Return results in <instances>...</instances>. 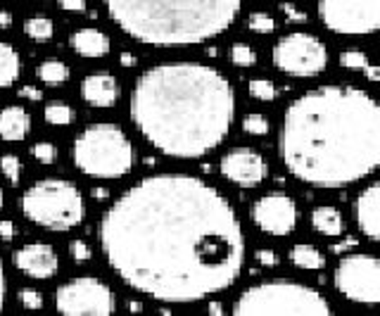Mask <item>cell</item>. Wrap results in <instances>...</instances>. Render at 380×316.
<instances>
[{
    "label": "cell",
    "instance_id": "6da1fadb",
    "mask_svg": "<svg viewBox=\"0 0 380 316\" xmlns=\"http://www.w3.org/2000/svg\"><path fill=\"white\" fill-rule=\"evenodd\" d=\"M98 233L110 269L164 304L202 302L243 274L245 238L236 209L200 176H145L110 204Z\"/></svg>",
    "mask_w": 380,
    "mask_h": 316
},
{
    "label": "cell",
    "instance_id": "7a4b0ae2",
    "mask_svg": "<svg viewBox=\"0 0 380 316\" xmlns=\"http://www.w3.org/2000/svg\"><path fill=\"white\" fill-rule=\"evenodd\" d=\"M278 157L306 186L345 188L380 166V107L356 86H321L288 105Z\"/></svg>",
    "mask_w": 380,
    "mask_h": 316
},
{
    "label": "cell",
    "instance_id": "3957f363",
    "mask_svg": "<svg viewBox=\"0 0 380 316\" xmlns=\"http://www.w3.org/2000/svg\"><path fill=\"white\" fill-rule=\"evenodd\" d=\"M131 119L162 155L198 159L226 141L236 119V91L216 67L164 62L138 76Z\"/></svg>",
    "mask_w": 380,
    "mask_h": 316
},
{
    "label": "cell",
    "instance_id": "277c9868",
    "mask_svg": "<svg viewBox=\"0 0 380 316\" xmlns=\"http://www.w3.org/2000/svg\"><path fill=\"white\" fill-rule=\"evenodd\" d=\"M110 19L145 46L181 48L221 36L243 0H103Z\"/></svg>",
    "mask_w": 380,
    "mask_h": 316
},
{
    "label": "cell",
    "instance_id": "5b68a950",
    "mask_svg": "<svg viewBox=\"0 0 380 316\" xmlns=\"http://www.w3.org/2000/svg\"><path fill=\"white\" fill-rule=\"evenodd\" d=\"M74 166L93 179H121L133 169L136 150L119 124L100 121L86 126L71 146Z\"/></svg>",
    "mask_w": 380,
    "mask_h": 316
},
{
    "label": "cell",
    "instance_id": "8992f818",
    "mask_svg": "<svg viewBox=\"0 0 380 316\" xmlns=\"http://www.w3.org/2000/svg\"><path fill=\"white\" fill-rule=\"evenodd\" d=\"M236 316H328L331 304L314 288L295 281H266L252 286L233 304Z\"/></svg>",
    "mask_w": 380,
    "mask_h": 316
},
{
    "label": "cell",
    "instance_id": "52a82bcc",
    "mask_svg": "<svg viewBox=\"0 0 380 316\" xmlns=\"http://www.w3.org/2000/svg\"><path fill=\"white\" fill-rule=\"evenodd\" d=\"M21 214L48 231H71L83 224L86 202L74 183L50 176L21 195Z\"/></svg>",
    "mask_w": 380,
    "mask_h": 316
},
{
    "label": "cell",
    "instance_id": "ba28073f",
    "mask_svg": "<svg viewBox=\"0 0 380 316\" xmlns=\"http://www.w3.org/2000/svg\"><path fill=\"white\" fill-rule=\"evenodd\" d=\"M273 67L288 76L297 79H311L326 71L328 67V48L314 33L293 31L278 38L271 53Z\"/></svg>",
    "mask_w": 380,
    "mask_h": 316
},
{
    "label": "cell",
    "instance_id": "9c48e42d",
    "mask_svg": "<svg viewBox=\"0 0 380 316\" xmlns=\"http://www.w3.org/2000/svg\"><path fill=\"white\" fill-rule=\"evenodd\" d=\"M55 307L64 316H110L116 302L110 286L93 276H79L55 290Z\"/></svg>",
    "mask_w": 380,
    "mask_h": 316
},
{
    "label": "cell",
    "instance_id": "30bf717a",
    "mask_svg": "<svg viewBox=\"0 0 380 316\" xmlns=\"http://www.w3.org/2000/svg\"><path fill=\"white\" fill-rule=\"evenodd\" d=\"M323 26L343 36H368L380 26V0H318Z\"/></svg>",
    "mask_w": 380,
    "mask_h": 316
},
{
    "label": "cell",
    "instance_id": "8fae6325",
    "mask_svg": "<svg viewBox=\"0 0 380 316\" xmlns=\"http://www.w3.org/2000/svg\"><path fill=\"white\" fill-rule=\"evenodd\" d=\"M333 283L340 295L352 302L378 304L380 302V262L373 254H347L335 266Z\"/></svg>",
    "mask_w": 380,
    "mask_h": 316
},
{
    "label": "cell",
    "instance_id": "7c38bea8",
    "mask_svg": "<svg viewBox=\"0 0 380 316\" xmlns=\"http://www.w3.org/2000/svg\"><path fill=\"white\" fill-rule=\"evenodd\" d=\"M254 226L266 236H288L297 226V204L283 191H271L250 209Z\"/></svg>",
    "mask_w": 380,
    "mask_h": 316
},
{
    "label": "cell",
    "instance_id": "4fadbf2b",
    "mask_svg": "<svg viewBox=\"0 0 380 316\" xmlns=\"http://www.w3.org/2000/svg\"><path fill=\"white\" fill-rule=\"evenodd\" d=\"M219 171L223 179L236 183L238 188H257L269 174V164L252 148H233L221 157Z\"/></svg>",
    "mask_w": 380,
    "mask_h": 316
},
{
    "label": "cell",
    "instance_id": "5bb4252c",
    "mask_svg": "<svg viewBox=\"0 0 380 316\" xmlns=\"http://www.w3.org/2000/svg\"><path fill=\"white\" fill-rule=\"evenodd\" d=\"M12 264L21 271V274H26L29 279H38V281L53 279L60 269L58 254H55L53 245H48V243H29V245L15 249Z\"/></svg>",
    "mask_w": 380,
    "mask_h": 316
},
{
    "label": "cell",
    "instance_id": "9a60e30c",
    "mask_svg": "<svg viewBox=\"0 0 380 316\" xmlns=\"http://www.w3.org/2000/svg\"><path fill=\"white\" fill-rule=\"evenodd\" d=\"M356 226L371 243L380 240V186L376 181L359 193L354 202Z\"/></svg>",
    "mask_w": 380,
    "mask_h": 316
},
{
    "label": "cell",
    "instance_id": "2e32d148",
    "mask_svg": "<svg viewBox=\"0 0 380 316\" xmlns=\"http://www.w3.org/2000/svg\"><path fill=\"white\" fill-rule=\"evenodd\" d=\"M81 98L86 100L91 107L107 109L119 103L121 86L119 81H116V76L100 71V74H91L81 81Z\"/></svg>",
    "mask_w": 380,
    "mask_h": 316
},
{
    "label": "cell",
    "instance_id": "e0dca14e",
    "mask_svg": "<svg viewBox=\"0 0 380 316\" xmlns=\"http://www.w3.org/2000/svg\"><path fill=\"white\" fill-rule=\"evenodd\" d=\"M69 46L79 58L98 60L110 53V36L105 31L95 29V26H83L69 36Z\"/></svg>",
    "mask_w": 380,
    "mask_h": 316
},
{
    "label": "cell",
    "instance_id": "ac0fdd59",
    "mask_svg": "<svg viewBox=\"0 0 380 316\" xmlns=\"http://www.w3.org/2000/svg\"><path fill=\"white\" fill-rule=\"evenodd\" d=\"M31 131V114L21 105H10L0 109V138L8 143L24 141Z\"/></svg>",
    "mask_w": 380,
    "mask_h": 316
},
{
    "label": "cell",
    "instance_id": "d6986e66",
    "mask_svg": "<svg viewBox=\"0 0 380 316\" xmlns=\"http://www.w3.org/2000/svg\"><path fill=\"white\" fill-rule=\"evenodd\" d=\"M311 226L321 236H343L345 219L340 209H335L333 204H321L311 212Z\"/></svg>",
    "mask_w": 380,
    "mask_h": 316
},
{
    "label": "cell",
    "instance_id": "ffe728a7",
    "mask_svg": "<svg viewBox=\"0 0 380 316\" xmlns=\"http://www.w3.org/2000/svg\"><path fill=\"white\" fill-rule=\"evenodd\" d=\"M290 262H293L297 269H306V271H321L326 269V257L323 252L309 243H300V245L290 247Z\"/></svg>",
    "mask_w": 380,
    "mask_h": 316
},
{
    "label": "cell",
    "instance_id": "44dd1931",
    "mask_svg": "<svg viewBox=\"0 0 380 316\" xmlns=\"http://www.w3.org/2000/svg\"><path fill=\"white\" fill-rule=\"evenodd\" d=\"M21 74L19 53L10 43L0 41V88H10Z\"/></svg>",
    "mask_w": 380,
    "mask_h": 316
},
{
    "label": "cell",
    "instance_id": "7402d4cb",
    "mask_svg": "<svg viewBox=\"0 0 380 316\" xmlns=\"http://www.w3.org/2000/svg\"><path fill=\"white\" fill-rule=\"evenodd\" d=\"M38 79L48 86H62L69 79V67H67L62 60H46V62L38 64L36 69Z\"/></svg>",
    "mask_w": 380,
    "mask_h": 316
},
{
    "label": "cell",
    "instance_id": "603a6c76",
    "mask_svg": "<svg viewBox=\"0 0 380 316\" xmlns=\"http://www.w3.org/2000/svg\"><path fill=\"white\" fill-rule=\"evenodd\" d=\"M43 116H46L50 126H69L71 119H74V109H71L64 100H53V103L46 105Z\"/></svg>",
    "mask_w": 380,
    "mask_h": 316
},
{
    "label": "cell",
    "instance_id": "cb8c5ba5",
    "mask_svg": "<svg viewBox=\"0 0 380 316\" xmlns=\"http://www.w3.org/2000/svg\"><path fill=\"white\" fill-rule=\"evenodd\" d=\"M24 33L31 38V41L46 43L55 33L53 19H48V17H31V19L24 21Z\"/></svg>",
    "mask_w": 380,
    "mask_h": 316
},
{
    "label": "cell",
    "instance_id": "d4e9b609",
    "mask_svg": "<svg viewBox=\"0 0 380 316\" xmlns=\"http://www.w3.org/2000/svg\"><path fill=\"white\" fill-rule=\"evenodd\" d=\"M21 171H24V164H21V159L17 155H3L0 157V174L10 181V186H19Z\"/></svg>",
    "mask_w": 380,
    "mask_h": 316
},
{
    "label": "cell",
    "instance_id": "484cf974",
    "mask_svg": "<svg viewBox=\"0 0 380 316\" xmlns=\"http://www.w3.org/2000/svg\"><path fill=\"white\" fill-rule=\"evenodd\" d=\"M248 91L250 96L254 100H261V103H271V100H276L278 91H276V83L269 81V79H252L248 81Z\"/></svg>",
    "mask_w": 380,
    "mask_h": 316
},
{
    "label": "cell",
    "instance_id": "4316f807",
    "mask_svg": "<svg viewBox=\"0 0 380 316\" xmlns=\"http://www.w3.org/2000/svg\"><path fill=\"white\" fill-rule=\"evenodd\" d=\"M231 62L236 67H254L257 64V53L248 43H233L231 46Z\"/></svg>",
    "mask_w": 380,
    "mask_h": 316
},
{
    "label": "cell",
    "instance_id": "83f0119b",
    "mask_svg": "<svg viewBox=\"0 0 380 316\" xmlns=\"http://www.w3.org/2000/svg\"><path fill=\"white\" fill-rule=\"evenodd\" d=\"M269 129H271V124H269V119H266L264 114H259V112L245 114V119H243V131L245 133H250V136H266Z\"/></svg>",
    "mask_w": 380,
    "mask_h": 316
},
{
    "label": "cell",
    "instance_id": "f1b7e54d",
    "mask_svg": "<svg viewBox=\"0 0 380 316\" xmlns=\"http://www.w3.org/2000/svg\"><path fill=\"white\" fill-rule=\"evenodd\" d=\"M340 64L349 71H364V67L368 64V55L364 50H345V53H340Z\"/></svg>",
    "mask_w": 380,
    "mask_h": 316
},
{
    "label": "cell",
    "instance_id": "f546056e",
    "mask_svg": "<svg viewBox=\"0 0 380 316\" xmlns=\"http://www.w3.org/2000/svg\"><path fill=\"white\" fill-rule=\"evenodd\" d=\"M248 29L254 33H273V29H276V19L266 12H252L248 17Z\"/></svg>",
    "mask_w": 380,
    "mask_h": 316
},
{
    "label": "cell",
    "instance_id": "4dcf8cb0",
    "mask_svg": "<svg viewBox=\"0 0 380 316\" xmlns=\"http://www.w3.org/2000/svg\"><path fill=\"white\" fill-rule=\"evenodd\" d=\"M31 155L41 164H53L55 157H58V148H55L50 141H41V143H36V146L31 148Z\"/></svg>",
    "mask_w": 380,
    "mask_h": 316
},
{
    "label": "cell",
    "instance_id": "1f68e13d",
    "mask_svg": "<svg viewBox=\"0 0 380 316\" xmlns=\"http://www.w3.org/2000/svg\"><path fill=\"white\" fill-rule=\"evenodd\" d=\"M19 302L24 309H41L43 307V295L36 288H21L19 290Z\"/></svg>",
    "mask_w": 380,
    "mask_h": 316
},
{
    "label": "cell",
    "instance_id": "d6a6232c",
    "mask_svg": "<svg viewBox=\"0 0 380 316\" xmlns=\"http://www.w3.org/2000/svg\"><path fill=\"white\" fill-rule=\"evenodd\" d=\"M69 254H71V259H74L76 264H86L88 259H91V247H88V243H83V240H71L69 243Z\"/></svg>",
    "mask_w": 380,
    "mask_h": 316
},
{
    "label": "cell",
    "instance_id": "836d02e7",
    "mask_svg": "<svg viewBox=\"0 0 380 316\" xmlns=\"http://www.w3.org/2000/svg\"><path fill=\"white\" fill-rule=\"evenodd\" d=\"M281 10H283L285 19L293 21V24H300V21H306V12H304V10H297V5H295L293 0H288V3H283V5H281Z\"/></svg>",
    "mask_w": 380,
    "mask_h": 316
},
{
    "label": "cell",
    "instance_id": "e575fe53",
    "mask_svg": "<svg viewBox=\"0 0 380 316\" xmlns=\"http://www.w3.org/2000/svg\"><path fill=\"white\" fill-rule=\"evenodd\" d=\"M254 259L257 262H259L261 266H276L278 264V257H276V252H273V249H257L254 252Z\"/></svg>",
    "mask_w": 380,
    "mask_h": 316
},
{
    "label": "cell",
    "instance_id": "d590c367",
    "mask_svg": "<svg viewBox=\"0 0 380 316\" xmlns=\"http://www.w3.org/2000/svg\"><path fill=\"white\" fill-rule=\"evenodd\" d=\"M21 100H33V103H38V100H43V91L36 86H31V83H26V86L19 88V93H17Z\"/></svg>",
    "mask_w": 380,
    "mask_h": 316
},
{
    "label": "cell",
    "instance_id": "8d00e7d4",
    "mask_svg": "<svg viewBox=\"0 0 380 316\" xmlns=\"http://www.w3.org/2000/svg\"><path fill=\"white\" fill-rule=\"evenodd\" d=\"M58 5L67 12H86V0H58Z\"/></svg>",
    "mask_w": 380,
    "mask_h": 316
},
{
    "label": "cell",
    "instance_id": "74e56055",
    "mask_svg": "<svg viewBox=\"0 0 380 316\" xmlns=\"http://www.w3.org/2000/svg\"><path fill=\"white\" fill-rule=\"evenodd\" d=\"M12 238H15V224L10 219H0V240L12 243Z\"/></svg>",
    "mask_w": 380,
    "mask_h": 316
},
{
    "label": "cell",
    "instance_id": "f35d334b",
    "mask_svg": "<svg viewBox=\"0 0 380 316\" xmlns=\"http://www.w3.org/2000/svg\"><path fill=\"white\" fill-rule=\"evenodd\" d=\"M356 245H359V240H356V238H352V236H347L343 243H335V245H331V252L333 254H345L347 249L356 247Z\"/></svg>",
    "mask_w": 380,
    "mask_h": 316
},
{
    "label": "cell",
    "instance_id": "ab89813d",
    "mask_svg": "<svg viewBox=\"0 0 380 316\" xmlns=\"http://www.w3.org/2000/svg\"><path fill=\"white\" fill-rule=\"evenodd\" d=\"M5 292H8V281H5V269H3V262H0V312L5 307Z\"/></svg>",
    "mask_w": 380,
    "mask_h": 316
},
{
    "label": "cell",
    "instance_id": "60d3db41",
    "mask_svg": "<svg viewBox=\"0 0 380 316\" xmlns=\"http://www.w3.org/2000/svg\"><path fill=\"white\" fill-rule=\"evenodd\" d=\"M119 62H121V67H136L138 58H136V55H133V53H121Z\"/></svg>",
    "mask_w": 380,
    "mask_h": 316
},
{
    "label": "cell",
    "instance_id": "b9f144b4",
    "mask_svg": "<svg viewBox=\"0 0 380 316\" xmlns=\"http://www.w3.org/2000/svg\"><path fill=\"white\" fill-rule=\"evenodd\" d=\"M10 26H12V15L0 10V29H10Z\"/></svg>",
    "mask_w": 380,
    "mask_h": 316
},
{
    "label": "cell",
    "instance_id": "7bdbcfd3",
    "mask_svg": "<svg viewBox=\"0 0 380 316\" xmlns=\"http://www.w3.org/2000/svg\"><path fill=\"white\" fill-rule=\"evenodd\" d=\"M93 198L95 200H98V202H105V200H107L110 198V191H107V188H93Z\"/></svg>",
    "mask_w": 380,
    "mask_h": 316
},
{
    "label": "cell",
    "instance_id": "ee69618b",
    "mask_svg": "<svg viewBox=\"0 0 380 316\" xmlns=\"http://www.w3.org/2000/svg\"><path fill=\"white\" fill-rule=\"evenodd\" d=\"M364 71H366V76H368V79H371V81H378L380 71H378V67H376V64H371V62H368V64L364 67Z\"/></svg>",
    "mask_w": 380,
    "mask_h": 316
},
{
    "label": "cell",
    "instance_id": "f6af8a7d",
    "mask_svg": "<svg viewBox=\"0 0 380 316\" xmlns=\"http://www.w3.org/2000/svg\"><path fill=\"white\" fill-rule=\"evenodd\" d=\"M209 314L211 316H221L223 314V304L221 302H209Z\"/></svg>",
    "mask_w": 380,
    "mask_h": 316
},
{
    "label": "cell",
    "instance_id": "bcb514c9",
    "mask_svg": "<svg viewBox=\"0 0 380 316\" xmlns=\"http://www.w3.org/2000/svg\"><path fill=\"white\" fill-rule=\"evenodd\" d=\"M128 312H133V314L143 312V304L141 302H128Z\"/></svg>",
    "mask_w": 380,
    "mask_h": 316
},
{
    "label": "cell",
    "instance_id": "7dc6e473",
    "mask_svg": "<svg viewBox=\"0 0 380 316\" xmlns=\"http://www.w3.org/2000/svg\"><path fill=\"white\" fill-rule=\"evenodd\" d=\"M3 204H5V195H3V191H0V209H3Z\"/></svg>",
    "mask_w": 380,
    "mask_h": 316
}]
</instances>
